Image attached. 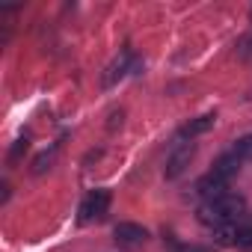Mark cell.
Masks as SVG:
<instances>
[{
    "label": "cell",
    "instance_id": "6da1fadb",
    "mask_svg": "<svg viewBox=\"0 0 252 252\" xmlns=\"http://www.w3.org/2000/svg\"><path fill=\"white\" fill-rule=\"evenodd\" d=\"M107 205H110V193L107 190H95V193H89L86 199H83V205H80V222H92L95 217H101L104 211H107Z\"/></svg>",
    "mask_w": 252,
    "mask_h": 252
},
{
    "label": "cell",
    "instance_id": "7a4b0ae2",
    "mask_svg": "<svg viewBox=\"0 0 252 252\" xmlns=\"http://www.w3.org/2000/svg\"><path fill=\"white\" fill-rule=\"evenodd\" d=\"M146 237H149V231H146L143 225H137V222H119V225H116V240L125 243V246H137V243H143Z\"/></svg>",
    "mask_w": 252,
    "mask_h": 252
},
{
    "label": "cell",
    "instance_id": "3957f363",
    "mask_svg": "<svg viewBox=\"0 0 252 252\" xmlns=\"http://www.w3.org/2000/svg\"><path fill=\"white\" fill-rule=\"evenodd\" d=\"M196 190L208 199V202H220L222 196H228V187H225V181L222 178H217L214 172L208 175V178H202L199 184H196Z\"/></svg>",
    "mask_w": 252,
    "mask_h": 252
},
{
    "label": "cell",
    "instance_id": "277c9868",
    "mask_svg": "<svg viewBox=\"0 0 252 252\" xmlns=\"http://www.w3.org/2000/svg\"><path fill=\"white\" fill-rule=\"evenodd\" d=\"M237 169H240V158H237V155H225V158H220V160L214 163V175L222 178V181L231 178Z\"/></svg>",
    "mask_w": 252,
    "mask_h": 252
},
{
    "label": "cell",
    "instance_id": "5b68a950",
    "mask_svg": "<svg viewBox=\"0 0 252 252\" xmlns=\"http://www.w3.org/2000/svg\"><path fill=\"white\" fill-rule=\"evenodd\" d=\"M199 222H205V225H214V228H220V225L225 222V217L220 214V208H217L214 202H205V205L199 208Z\"/></svg>",
    "mask_w": 252,
    "mask_h": 252
},
{
    "label": "cell",
    "instance_id": "8992f818",
    "mask_svg": "<svg viewBox=\"0 0 252 252\" xmlns=\"http://www.w3.org/2000/svg\"><path fill=\"white\" fill-rule=\"evenodd\" d=\"M217 208H220V214L225 217V220H231L234 214H240L243 211V199H237V196H222L220 202H214Z\"/></svg>",
    "mask_w": 252,
    "mask_h": 252
},
{
    "label": "cell",
    "instance_id": "52a82bcc",
    "mask_svg": "<svg viewBox=\"0 0 252 252\" xmlns=\"http://www.w3.org/2000/svg\"><path fill=\"white\" fill-rule=\"evenodd\" d=\"M214 240L220 246H237V228L231 222H222L220 228H214Z\"/></svg>",
    "mask_w": 252,
    "mask_h": 252
},
{
    "label": "cell",
    "instance_id": "ba28073f",
    "mask_svg": "<svg viewBox=\"0 0 252 252\" xmlns=\"http://www.w3.org/2000/svg\"><path fill=\"white\" fill-rule=\"evenodd\" d=\"M190 155H193V149H184V152H178V155L169 160V169H166V175H169V178H175V175L184 169V163L190 160Z\"/></svg>",
    "mask_w": 252,
    "mask_h": 252
},
{
    "label": "cell",
    "instance_id": "9c48e42d",
    "mask_svg": "<svg viewBox=\"0 0 252 252\" xmlns=\"http://www.w3.org/2000/svg\"><path fill=\"white\" fill-rule=\"evenodd\" d=\"M211 125H214V116H202V119H196V122H190V125H187L184 134H205Z\"/></svg>",
    "mask_w": 252,
    "mask_h": 252
},
{
    "label": "cell",
    "instance_id": "30bf717a",
    "mask_svg": "<svg viewBox=\"0 0 252 252\" xmlns=\"http://www.w3.org/2000/svg\"><path fill=\"white\" fill-rule=\"evenodd\" d=\"M237 249H246V252H252V225H246V228H237Z\"/></svg>",
    "mask_w": 252,
    "mask_h": 252
},
{
    "label": "cell",
    "instance_id": "8fae6325",
    "mask_svg": "<svg viewBox=\"0 0 252 252\" xmlns=\"http://www.w3.org/2000/svg\"><path fill=\"white\" fill-rule=\"evenodd\" d=\"M234 155H237V158H240V155L252 158V137H243V140L237 143V152H234Z\"/></svg>",
    "mask_w": 252,
    "mask_h": 252
},
{
    "label": "cell",
    "instance_id": "7c38bea8",
    "mask_svg": "<svg viewBox=\"0 0 252 252\" xmlns=\"http://www.w3.org/2000/svg\"><path fill=\"white\" fill-rule=\"evenodd\" d=\"M51 158H54V155H42V158L36 160V166H33V172H45V169H48V163H51Z\"/></svg>",
    "mask_w": 252,
    "mask_h": 252
},
{
    "label": "cell",
    "instance_id": "4fadbf2b",
    "mask_svg": "<svg viewBox=\"0 0 252 252\" xmlns=\"http://www.w3.org/2000/svg\"><path fill=\"white\" fill-rule=\"evenodd\" d=\"M243 51H246V54H252V36H249V39L243 42Z\"/></svg>",
    "mask_w": 252,
    "mask_h": 252
}]
</instances>
